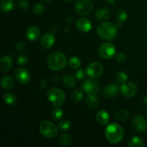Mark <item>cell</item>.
<instances>
[{
	"instance_id": "31",
	"label": "cell",
	"mask_w": 147,
	"mask_h": 147,
	"mask_svg": "<svg viewBox=\"0 0 147 147\" xmlns=\"http://www.w3.org/2000/svg\"><path fill=\"white\" fill-rule=\"evenodd\" d=\"M71 126V123L69 120L67 119H64V120H62L58 124V129L61 131H67L70 128Z\"/></svg>"
},
{
	"instance_id": "34",
	"label": "cell",
	"mask_w": 147,
	"mask_h": 147,
	"mask_svg": "<svg viewBox=\"0 0 147 147\" xmlns=\"http://www.w3.org/2000/svg\"><path fill=\"white\" fill-rule=\"evenodd\" d=\"M45 11V7L40 3H37L33 7V12L37 15H40Z\"/></svg>"
},
{
	"instance_id": "15",
	"label": "cell",
	"mask_w": 147,
	"mask_h": 147,
	"mask_svg": "<svg viewBox=\"0 0 147 147\" xmlns=\"http://www.w3.org/2000/svg\"><path fill=\"white\" fill-rule=\"evenodd\" d=\"M40 35V30L36 26H31L26 30V37L30 41H34L39 38Z\"/></svg>"
},
{
	"instance_id": "23",
	"label": "cell",
	"mask_w": 147,
	"mask_h": 147,
	"mask_svg": "<svg viewBox=\"0 0 147 147\" xmlns=\"http://www.w3.org/2000/svg\"><path fill=\"white\" fill-rule=\"evenodd\" d=\"M86 103L89 107L96 108L98 105V99L95 94H90L86 97Z\"/></svg>"
},
{
	"instance_id": "17",
	"label": "cell",
	"mask_w": 147,
	"mask_h": 147,
	"mask_svg": "<svg viewBox=\"0 0 147 147\" xmlns=\"http://www.w3.org/2000/svg\"><path fill=\"white\" fill-rule=\"evenodd\" d=\"M12 65V58L9 55H4L0 60V69L2 72H7Z\"/></svg>"
},
{
	"instance_id": "21",
	"label": "cell",
	"mask_w": 147,
	"mask_h": 147,
	"mask_svg": "<svg viewBox=\"0 0 147 147\" xmlns=\"http://www.w3.org/2000/svg\"><path fill=\"white\" fill-rule=\"evenodd\" d=\"M14 82L10 76H4L1 80V87L6 90H10L14 87Z\"/></svg>"
},
{
	"instance_id": "41",
	"label": "cell",
	"mask_w": 147,
	"mask_h": 147,
	"mask_svg": "<svg viewBox=\"0 0 147 147\" xmlns=\"http://www.w3.org/2000/svg\"><path fill=\"white\" fill-rule=\"evenodd\" d=\"M144 105L147 107V96L144 98Z\"/></svg>"
},
{
	"instance_id": "33",
	"label": "cell",
	"mask_w": 147,
	"mask_h": 147,
	"mask_svg": "<svg viewBox=\"0 0 147 147\" xmlns=\"http://www.w3.org/2000/svg\"><path fill=\"white\" fill-rule=\"evenodd\" d=\"M29 57L27 54H21L17 59V63L19 65H24L28 63Z\"/></svg>"
},
{
	"instance_id": "27",
	"label": "cell",
	"mask_w": 147,
	"mask_h": 147,
	"mask_svg": "<svg viewBox=\"0 0 147 147\" xmlns=\"http://www.w3.org/2000/svg\"><path fill=\"white\" fill-rule=\"evenodd\" d=\"M129 116V113L126 109H121L119 111L116 115V118L121 121H125Z\"/></svg>"
},
{
	"instance_id": "13",
	"label": "cell",
	"mask_w": 147,
	"mask_h": 147,
	"mask_svg": "<svg viewBox=\"0 0 147 147\" xmlns=\"http://www.w3.org/2000/svg\"><path fill=\"white\" fill-rule=\"evenodd\" d=\"M76 27H77L78 30L81 32H88L92 28L91 22L90 21L89 19L86 18V17H81L77 20Z\"/></svg>"
},
{
	"instance_id": "29",
	"label": "cell",
	"mask_w": 147,
	"mask_h": 147,
	"mask_svg": "<svg viewBox=\"0 0 147 147\" xmlns=\"http://www.w3.org/2000/svg\"><path fill=\"white\" fill-rule=\"evenodd\" d=\"M52 119L55 121H59L63 117V111L60 108H56L52 111Z\"/></svg>"
},
{
	"instance_id": "22",
	"label": "cell",
	"mask_w": 147,
	"mask_h": 147,
	"mask_svg": "<svg viewBox=\"0 0 147 147\" xmlns=\"http://www.w3.org/2000/svg\"><path fill=\"white\" fill-rule=\"evenodd\" d=\"M63 83L67 88H73L76 85V80L73 76L66 75L63 78Z\"/></svg>"
},
{
	"instance_id": "2",
	"label": "cell",
	"mask_w": 147,
	"mask_h": 147,
	"mask_svg": "<svg viewBox=\"0 0 147 147\" xmlns=\"http://www.w3.org/2000/svg\"><path fill=\"white\" fill-rule=\"evenodd\" d=\"M97 32L98 35L103 40H112L117 35V25L110 22H103L99 24L98 27Z\"/></svg>"
},
{
	"instance_id": "26",
	"label": "cell",
	"mask_w": 147,
	"mask_h": 147,
	"mask_svg": "<svg viewBox=\"0 0 147 147\" xmlns=\"http://www.w3.org/2000/svg\"><path fill=\"white\" fill-rule=\"evenodd\" d=\"M129 146L130 147H143L144 146V143L141 138L135 136L131 139Z\"/></svg>"
},
{
	"instance_id": "11",
	"label": "cell",
	"mask_w": 147,
	"mask_h": 147,
	"mask_svg": "<svg viewBox=\"0 0 147 147\" xmlns=\"http://www.w3.org/2000/svg\"><path fill=\"white\" fill-rule=\"evenodd\" d=\"M132 126L139 132H144L147 130V121L142 116H136L132 121Z\"/></svg>"
},
{
	"instance_id": "19",
	"label": "cell",
	"mask_w": 147,
	"mask_h": 147,
	"mask_svg": "<svg viewBox=\"0 0 147 147\" xmlns=\"http://www.w3.org/2000/svg\"><path fill=\"white\" fill-rule=\"evenodd\" d=\"M110 14L111 12L109 9L106 7H101L96 11V17L99 21H106L110 17Z\"/></svg>"
},
{
	"instance_id": "12",
	"label": "cell",
	"mask_w": 147,
	"mask_h": 147,
	"mask_svg": "<svg viewBox=\"0 0 147 147\" xmlns=\"http://www.w3.org/2000/svg\"><path fill=\"white\" fill-rule=\"evenodd\" d=\"M15 76L17 81L21 84H27L30 80V72L25 68L16 69Z\"/></svg>"
},
{
	"instance_id": "28",
	"label": "cell",
	"mask_w": 147,
	"mask_h": 147,
	"mask_svg": "<svg viewBox=\"0 0 147 147\" xmlns=\"http://www.w3.org/2000/svg\"><path fill=\"white\" fill-rule=\"evenodd\" d=\"M83 90H80V89H77V90H74L72 93L71 98L72 100L74 102H78L80 101V100L83 99Z\"/></svg>"
},
{
	"instance_id": "18",
	"label": "cell",
	"mask_w": 147,
	"mask_h": 147,
	"mask_svg": "<svg viewBox=\"0 0 147 147\" xmlns=\"http://www.w3.org/2000/svg\"><path fill=\"white\" fill-rule=\"evenodd\" d=\"M15 4L13 0H1L0 1V9L3 12H9L14 9Z\"/></svg>"
},
{
	"instance_id": "35",
	"label": "cell",
	"mask_w": 147,
	"mask_h": 147,
	"mask_svg": "<svg viewBox=\"0 0 147 147\" xmlns=\"http://www.w3.org/2000/svg\"><path fill=\"white\" fill-rule=\"evenodd\" d=\"M75 77L78 80H83L86 78V72L82 69H79L75 73Z\"/></svg>"
},
{
	"instance_id": "38",
	"label": "cell",
	"mask_w": 147,
	"mask_h": 147,
	"mask_svg": "<svg viewBox=\"0 0 147 147\" xmlns=\"http://www.w3.org/2000/svg\"><path fill=\"white\" fill-rule=\"evenodd\" d=\"M116 60L118 63H123L126 61V56L123 53H119L116 55Z\"/></svg>"
},
{
	"instance_id": "1",
	"label": "cell",
	"mask_w": 147,
	"mask_h": 147,
	"mask_svg": "<svg viewBox=\"0 0 147 147\" xmlns=\"http://www.w3.org/2000/svg\"><path fill=\"white\" fill-rule=\"evenodd\" d=\"M49 68L54 71H58L64 68L67 64V58L61 52H54L49 55L47 60Z\"/></svg>"
},
{
	"instance_id": "9",
	"label": "cell",
	"mask_w": 147,
	"mask_h": 147,
	"mask_svg": "<svg viewBox=\"0 0 147 147\" xmlns=\"http://www.w3.org/2000/svg\"><path fill=\"white\" fill-rule=\"evenodd\" d=\"M103 73V66L98 62H93L88 65L86 73L91 78H97L101 76Z\"/></svg>"
},
{
	"instance_id": "5",
	"label": "cell",
	"mask_w": 147,
	"mask_h": 147,
	"mask_svg": "<svg viewBox=\"0 0 147 147\" xmlns=\"http://www.w3.org/2000/svg\"><path fill=\"white\" fill-rule=\"evenodd\" d=\"M40 132L44 137L47 139L54 138L57 134V127L49 121H42L40 125Z\"/></svg>"
},
{
	"instance_id": "37",
	"label": "cell",
	"mask_w": 147,
	"mask_h": 147,
	"mask_svg": "<svg viewBox=\"0 0 147 147\" xmlns=\"http://www.w3.org/2000/svg\"><path fill=\"white\" fill-rule=\"evenodd\" d=\"M18 6L21 9L27 10L29 8V3L26 0H20L18 1Z\"/></svg>"
},
{
	"instance_id": "10",
	"label": "cell",
	"mask_w": 147,
	"mask_h": 147,
	"mask_svg": "<svg viewBox=\"0 0 147 147\" xmlns=\"http://www.w3.org/2000/svg\"><path fill=\"white\" fill-rule=\"evenodd\" d=\"M120 89L122 96L128 98L134 97L138 92L137 86L134 83H131V82L123 83L121 86Z\"/></svg>"
},
{
	"instance_id": "32",
	"label": "cell",
	"mask_w": 147,
	"mask_h": 147,
	"mask_svg": "<svg viewBox=\"0 0 147 147\" xmlns=\"http://www.w3.org/2000/svg\"><path fill=\"white\" fill-rule=\"evenodd\" d=\"M128 79V76L125 72L123 71H120L118 73L117 76H116V81L119 83H121L123 84V83L126 81V80Z\"/></svg>"
},
{
	"instance_id": "16",
	"label": "cell",
	"mask_w": 147,
	"mask_h": 147,
	"mask_svg": "<svg viewBox=\"0 0 147 147\" xmlns=\"http://www.w3.org/2000/svg\"><path fill=\"white\" fill-rule=\"evenodd\" d=\"M118 92H119V88L117 85L111 84L105 88L103 94V96L106 98H112L117 95Z\"/></svg>"
},
{
	"instance_id": "20",
	"label": "cell",
	"mask_w": 147,
	"mask_h": 147,
	"mask_svg": "<svg viewBox=\"0 0 147 147\" xmlns=\"http://www.w3.org/2000/svg\"><path fill=\"white\" fill-rule=\"evenodd\" d=\"M109 119H110V116H109L108 112L106 111H100L96 114V120L101 125L108 123V122L109 121Z\"/></svg>"
},
{
	"instance_id": "24",
	"label": "cell",
	"mask_w": 147,
	"mask_h": 147,
	"mask_svg": "<svg viewBox=\"0 0 147 147\" xmlns=\"http://www.w3.org/2000/svg\"><path fill=\"white\" fill-rule=\"evenodd\" d=\"M3 100L6 104L9 106H13L17 102L16 96L12 93H6L3 96Z\"/></svg>"
},
{
	"instance_id": "6",
	"label": "cell",
	"mask_w": 147,
	"mask_h": 147,
	"mask_svg": "<svg viewBox=\"0 0 147 147\" xmlns=\"http://www.w3.org/2000/svg\"><path fill=\"white\" fill-rule=\"evenodd\" d=\"M93 4L90 0H78L75 4V10L80 15H86L92 12Z\"/></svg>"
},
{
	"instance_id": "40",
	"label": "cell",
	"mask_w": 147,
	"mask_h": 147,
	"mask_svg": "<svg viewBox=\"0 0 147 147\" xmlns=\"http://www.w3.org/2000/svg\"><path fill=\"white\" fill-rule=\"evenodd\" d=\"M115 1H116V0H106V2L108 4H113V3H114Z\"/></svg>"
},
{
	"instance_id": "36",
	"label": "cell",
	"mask_w": 147,
	"mask_h": 147,
	"mask_svg": "<svg viewBox=\"0 0 147 147\" xmlns=\"http://www.w3.org/2000/svg\"><path fill=\"white\" fill-rule=\"evenodd\" d=\"M117 19L120 22H123L128 19V13L126 11H121L118 14Z\"/></svg>"
},
{
	"instance_id": "4",
	"label": "cell",
	"mask_w": 147,
	"mask_h": 147,
	"mask_svg": "<svg viewBox=\"0 0 147 147\" xmlns=\"http://www.w3.org/2000/svg\"><path fill=\"white\" fill-rule=\"evenodd\" d=\"M47 98L54 106H60L65 100V94L64 92L57 88H53L47 91Z\"/></svg>"
},
{
	"instance_id": "25",
	"label": "cell",
	"mask_w": 147,
	"mask_h": 147,
	"mask_svg": "<svg viewBox=\"0 0 147 147\" xmlns=\"http://www.w3.org/2000/svg\"><path fill=\"white\" fill-rule=\"evenodd\" d=\"M59 142L62 146H67L72 143V138L67 134H61L59 136Z\"/></svg>"
},
{
	"instance_id": "42",
	"label": "cell",
	"mask_w": 147,
	"mask_h": 147,
	"mask_svg": "<svg viewBox=\"0 0 147 147\" xmlns=\"http://www.w3.org/2000/svg\"><path fill=\"white\" fill-rule=\"evenodd\" d=\"M65 1H67V2H71V1H73V0H65Z\"/></svg>"
},
{
	"instance_id": "3",
	"label": "cell",
	"mask_w": 147,
	"mask_h": 147,
	"mask_svg": "<svg viewBox=\"0 0 147 147\" xmlns=\"http://www.w3.org/2000/svg\"><path fill=\"white\" fill-rule=\"evenodd\" d=\"M106 137L110 143L116 144L122 140L123 136V129L118 123H111L106 129Z\"/></svg>"
},
{
	"instance_id": "14",
	"label": "cell",
	"mask_w": 147,
	"mask_h": 147,
	"mask_svg": "<svg viewBox=\"0 0 147 147\" xmlns=\"http://www.w3.org/2000/svg\"><path fill=\"white\" fill-rule=\"evenodd\" d=\"M55 42V37L54 34L53 33L47 32L42 37L40 40V45L43 48L50 49L53 47Z\"/></svg>"
},
{
	"instance_id": "30",
	"label": "cell",
	"mask_w": 147,
	"mask_h": 147,
	"mask_svg": "<svg viewBox=\"0 0 147 147\" xmlns=\"http://www.w3.org/2000/svg\"><path fill=\"white\" fill-rule=\"evenodd\" d=\"M80 64H81V62H80V58L76 57V56H73V57L69 59V65L71 68H78L80 67Z\"/></svg>"
},
{
	"instance_id": "8",
	"label": "cell",
	"mask_w": 147,
	"mask_h": 147,
	"mask_svg": "<svg viewBox=\"0 0 147 147\" xmlns=\"http://www.w3.org/2000/svg\"><path fill=\"white\" fill-rule=\"evenodd\" d=\"M82 90L88 95H96L100 90V85L96 80H94V78H90L87 79L82 85Z\"/></svg>"
},
{
	"instance_id": "43",
	"label": "cell",
	"mask_w": 147,
	"mask_h": 147,
	"mask_svg": "<svg viewBox=\"0 0 147 147\" xmlns=\"http://www.w3.org/2000/svg\"><path fill=\"white\" fill-rule=\"evenodd\" d=\"M44 1H51L52 0H44Z\"/></svg>"
},
{
	"instance_id": "7",
	"label": "cell",
	"mask_w": 147,
	"mask_h": 147,
	"mask_svg": "<svg viewBox=\"0 0 147 147\" xmlns=\"http://www.w3.org/2000/svg\"><path fill=\"white\" fill-rule=\"evenodd\" d=\"M116 47L113 43H103L99 47L98 53L101 58L111 59L116 55Z\"/></svg>"
},
{
	"instance_id": "39",
	"label": "cell",
	"mask_w": 147,
	"mask_h": 147,
	"mask_svg": "<svg viewBox=\"0 0 147 147\" xmlns=\"http://www.w3.org/2000/svg\"><path fill=\"white\" fill-rule=\"evenodd\" d=\"M26 47V43L24 42H20L17 43L15 45V50L17 51H22L24 50Z\"/></svg>"
}]
</instances>
